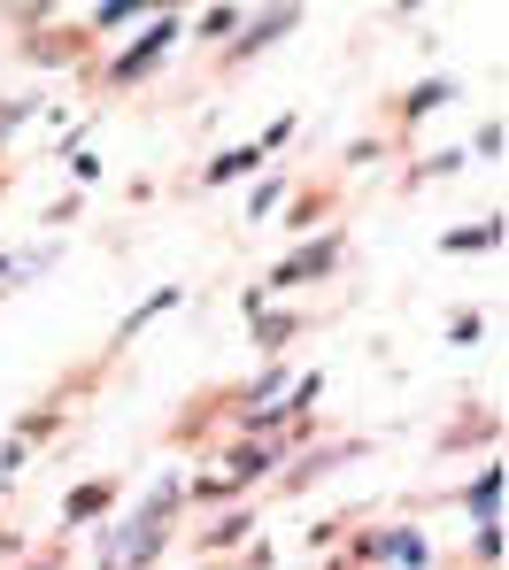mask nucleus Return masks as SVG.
<instances>
[{"label":"nucleus","instance_id":"nucleus-1","mask_svg":"<svg viewBox=\"0 0 509 570\" xmlns=\"http://www.w3.org/2000/svg\"><path fill=\"white\" fill-rule=\"evenodd\" d=\"M170 39H178V16H155V31H147L131 55H116V70H108V78H116V86H131L147 62H163V55H170Z\"/></svg>","mask_w":509,"mask_h":570},{"label":"nucleus","instance_id":"nucleus-2","mask_svg":"<svg viewBox=\"0 0 509 570\" xmlns=\"http://www.w3.org/2000/svg\"><path fill=\"white\" fill-rule=\"evenodd\" d=\"M332 263H340V232H324V239H309V247L294 255V263H278V271H271V285H302V278H324Z\"/></svg>","mask_w":509,"mask_h":570},{"label":"nucleus","instance_id":"nucleus-3","mask_svg":"<svg viewBox=\"0 0 509 570\" xmlns=\"http://www.w3.org/2000/svg\"><path fill=\"white\" fill-rule=\"evenodd\" d=\"M294 23H302V16H294V8H278V16H255V23H247V39H239V47H232V55H263V47H271V39H286V31H294Z\"/></svg>","mask_w":509,"mask_h":570},{"label":"nucleus","instance_id":"nucleus-4","mask_svg":"<svg viewBox=\"0 0 509 570\" xmlns=\"http://www.w3.org/2000/svg\"><path fill=\"white\" fill-rule=\"evenodd\" d=\"M255 163H263V147H232V155H216V163H208V186H232V178H247Z\"/></svg>","mask_w":509,"mask_h":570},{"label":"nucleus","instance_id":"nucleus-5","mask_svg":"<svg viewBox=\"0 0 509 570\" xmlns=\"http://www.w3.org/2000/svg\"><path fill=\"white\" fill-rule=\"evenodd\" d=\"M371 556H386V563H409V570H424V540H417V532H386V540H379Z\"/></svg>","mask_w":509,"mask_h":570},{"label":"nucleus","instance_id":"nucleus-6","mask_svg":"<svg viewBox=\"0 0 509 570\" xmlns=\"http://www.w3.org/2000/svg\"><path fill=\"white\" fill-rule=\"evenodd\" d=\"M101 509H108V485H70V501H62L70 524H86V517H101Z\"/></svg>","mask_w":509,"mask_h":570},{"label":"nucleus","instance_id":"nucleus-7","mask_svg":"<svg viewBox=\"0 0 509 570\" xmlns=\"http://www.w3.org/2000/svg\"><path fill=\"white\" fill-rule=\"evenodd\" d=\"M495 501H502V471H479V478H471V509H479V524L495 517Z\"/></svg>","mask_w":509,"mask_h":570},{"label":"nucleus","instance_id":"nucleus-8","mask_svg":"<svg viewBox=\"0 0 509 570\" xmlns=\"http://www.w3.org/2000/svg\"><path fill=\"white\" fill-rule=\"evenodd\" d=\"M495 239H502V224H479V232H448L440 247H448V255H463V247H495Z\"/></svg>","mask_w":509,"mask_h":570},{"label":"nucleus","instance_id":"nucleus-9","mask_svg":"<svg viewBox=\"0 0 509 570\" xmlns=\"http://www.w3.org/2000/svg\"><path fill=\"white\" fill-rule=\"evenodd\" d=\"M163 308H178V285H163V293H155V301H139V308H131V316H124V332H139V324H147V316H163Z\"/></svg>","mask_w":509,"mask_h":570},{"label":"nucleus","instance_id":"nucleus-10","mask_svg":"<svg viewBox=\"0 0 509 570\" xmlns=\"http://www.w3.org/2000/svg\"><path fill=\"white\" fill-rule=\"evenodd\" d=\"M440 100H448V78H424V86H417V94H409V116H432V108H440Z\"/></svg>","mask_w":509,"mask_h":570},{"label":"nucleus","instance_id":"nucleus-11","mask_svg":"<svg viewBox=\"0 0 509 570\" xmlns=\"http://www.w3.org/2000/svg\"><path fill=\"white\" fill-rule=\"evenodd\" d=\"M202 31H208V39H224V31H239V8H208V16H202Z\"/></svg>","mask_w":509,"mask_h":570},{"label":"nucleus","instance_id":"nucleus-12","mask_svg":"<svg viewBox=\"0 0 509 570\" xmlns=\"http://www.w3.org/2000/svg\"><path fill=\"white\" fill-rule=\"evenodd\" d=\"M271 208H278V178H263V186L247 193V216H271Z\"/></svg>","mask_w":509,"mask_h":570},{"label":"nucleus","instance_id":"nucleus-13","mask_svg":"<svg viewBox=\"0 0 509 570\" xmlns=\"http://www.w3.org/2000/svg\"><path fill=\"white\" fill-rule=\"evenodd\" d=\"M263 324V347H278V340H294V316H255Z\"/></svg>","mask_w":509,"mask_h":570},{"label":"nucleus","instance_id":"nucleus-14","mask_svg":"<svg viewBox=\"0 0 509 570\" xmlns=\"http://www.w3.org/2000/svg\"><path fill=\"white\" fill-rule=\"evenodd\" d=\"M8 271H16V263H8V255H0V278H8Z\"/></svg>","mask_w":509,"mask_h":570},{"label":"nucleus","instance_id":"nucleus-15","mask_svg":"<svg viewBox=\"0 0 509 570\" xmlns=\"http://www.w3.org/2000/svg\"><path fill=\"white\" fill-rule=\"evenodd\" d=\"M31 570H55V563H31Z\"/></svg>","mask_w":509,"mask_h":570}]
</instances>
